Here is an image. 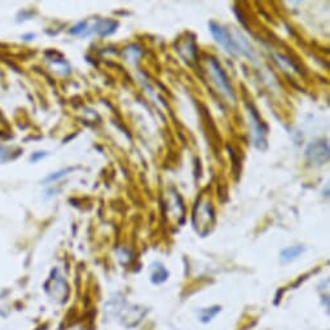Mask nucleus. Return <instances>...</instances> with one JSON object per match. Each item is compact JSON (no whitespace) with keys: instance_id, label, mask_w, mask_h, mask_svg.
<instances>
[{"instance_id":"nucleus-1","label":"nucleus","mask_w":330,"mask_h":330,"mask_svg":"<svg viewBox=\"0 0 330 330\" xmlns=\"http://www.w3.org/2000/svg\"><path fill=\"white\" fill-rule=\"evenodd\" d=\"M208 69H210L211 77H213L214 82L217 83V85L220 88V91L227 96V99L234 100V92L232 88L229 79H228L227 74L224 73V70L222 69V66L219 65L215 58H208Z\"/></svg>"},{"instance_id":"nucleus-2","label":"nucleus","mask_w":330,"mask_h":330,"mask_svg":"<svg viewBox=\"0 0 330 330\" xmlns=\"http://www.w3.org/2000/svg\"><path fill=\"white\" fill-rule=\"evenodd\" d=\"M306 158L313 166H321L329 160V145L325 141H316L307 146Z\"/></svg>"},{"instance_id":"nucleus-3","label":"nucleus","mask_w":330,"mask_h":330,"mask_svg":"<svg viewBox=\"0 0 330 330\" xmlns=\"http://www.w3.org/2000/svg\"><path fill=\"white\" fill-rule=\"evenodd\" d=\"M208 28H210V33L214 39L217 40L228 53L236 54V49H234L233 42H232V35L227 32V28H224L219 23L213 22V21L208 23Z\"/></svg>"},{"instance_id":"nucleus-4","label":"nucleus","mask_w":330,"mask_h":330,"mask_svg":"<svg viewBox=\"0 0 330 330\" xmlns=\"http://www.w3.org/2000/svg\"><path fill=\"white\" fill-rule=\"evenodd\" d=\"M250 126H251V131H253V139L254 144L259 149L262 148V144L265 148V128L263 127L262 121L259 119V115L256 114V111L254 109L250 108Z\"/></svg>"},{"instance_id":"nucleus-5","label":"nucleus","mask_w":330,"mask_h":330,"mask_svg":"<svg viewBox=\"0 0 330 330\" xmlns=\"http://www.w3.org/2000/svg\"><path fill=\"white\" fill-rule=\"evenodd\" d=\"M232 42H233L236 53H239L242 56H246L250 60H254L255 54H254V51L250 44H249L248 39H245L239 33H234V38L232 37Z\"/></svg>"},{"instance_id":"nucleus-6","label":"nucleus","mask_w":330,"mask_h":330,"mask_svg":"<svg viewBox=\"0 0 330 330\" xmlns=\"http://www.w3.org/2000/svg\"><path fill=\"white\" fill-rule=\"evenodd\" d=\"M118 27V22L113 20H100L97 21V23L95 25V30L97 34H100L101 37H108V35L113 34Z\"/></svg>"},{"instance_id":"nucleus-7","label":"nucleus","mask_w":330,"mask_h":330,"mask_svg":"<svg viewBox=\"0 0 330 330\" xmlns=\"http://www.w3.org/2000/svg\"><path fill=\"white\" fill-rule=\"evenodd\" d=\"M168 279V271L161 263L153 265V272L151 275V280L154 285H160Z\"/></svg>"},{"instance_id":"nucleus-8","label":"nucleus","mask_w":330,"mask_h":330,"mask_svg":"<svg viewBox=\"0 0 330 330\" xmlns=\"http://www.w3.org/2000/svg\"><path fill=\"white\" fill-rule=\"evenodd\" d=\"M303 251H305V248H302V246H291V248L284 249V250L281 251V254H280V256H281V262L282 263L291 262V260L296 259L301 254H303Z\"/></svg>"},{"instance_id":"nucleus-9","label":"nucleus","mask_w":330,"mask_h":330,"mask_svg":"<svg viewBox=\"0 0 330 330\" xmlns=\"http://www.w3.org/2000/svg\"><path fill=\"white\" fill-rule=\"evenodd\" d=\"M220 311H222V307H219V306H214V307L210 308H202V310H199L198 312L199 320H201V322L206 324V322L211 321L214 317L217 316Z\"/></svg>"},{"instance_id":"nucleus-10","label":"nucleus","mask_w":330,"mask_h":330,"mask_svg":"<svg viewBox=\"0 0 330 330\" xmlns=\"http://www.w3.org/2000/svg\"><path fill=\"white\" fill-rule=\"evenodd\" d=\"M69 171H71V168H68V170H64V171H60V172H56V174L53 175H49L48 177L46 179V182H52V180H57L60 179V177L65 176L66 172H69Z\"/></svg>"},{"instance_id":"nucleus-11","label":"nucleus","mask_w":330,"mask_h":330,"mask_svg":"<svg viewBox=\"0 0 330 330\" xmlns=\"http://www.w3.org/2000/svg\"><path fill=\"white\" fill-rule=\"evenodd\" d=\"M85 27H87V22H79L75 27H73L70 30L71 34H80L82 32H84Z\"/></svg>"},{"instance_id":"nucleus-12","label":"nucleus","mask_w":330,"mask_h":330,"mask_svg":"<svg viewBox=\"0 0 330 330\" xmlns=\"http://www.w3.org/2000/svg\"><path fill=\"white\" fill-rule=\"evenodd\" d=\"M44 156H46V154H44V153L35 154L34 157H32V160H33V161H37V160H39V158H42V157H44Z\"/></svg>"}]
</instances>
